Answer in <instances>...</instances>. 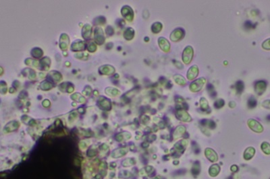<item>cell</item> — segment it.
<instances>
[{"mask_svg":"<svg viewBox=\"0 0 270 179\" xmlns=\"http://www.w3.org/2000/svg\"><path fill=\"white\" fill-rule=\"evenodd\" d=\"M266 88V83L263 81L259 82L258 83L256 84V92H257L259 94H262L264 92V91L265 90Z\"/></svg>","mask_w":270,"mask_h":179,"instance_id":"cell-1","label":"cell"},{"mask_svg":"<svg viewBox=\"0 0 270 179\" xmlns=\"http://www.w3.org/2000/svg\"><path fill=\"white\" fill-rule=\"evenodd\" d=\"M262 46L263 49H266V50H270V38L264 41Z\"/></svg>","mask_w":270,"mask_h":179,"instance_id":"cell-2","label":"cell"},{"mask_svg":"<svg viewBox=\"0 0 270 179\" xmlns=\"http://www.w3.org/2000/svg\"><path fill=\"white\" fill-rule=\"evenodd\" d=\"M263 105L265 106V107H266V108H268V109H270V100H265V102H264V103H263Z\"/></svg>","mask_w":270,"mask_h":179,"instance_id":"cell-3","label":"cell"}]
</instances>
